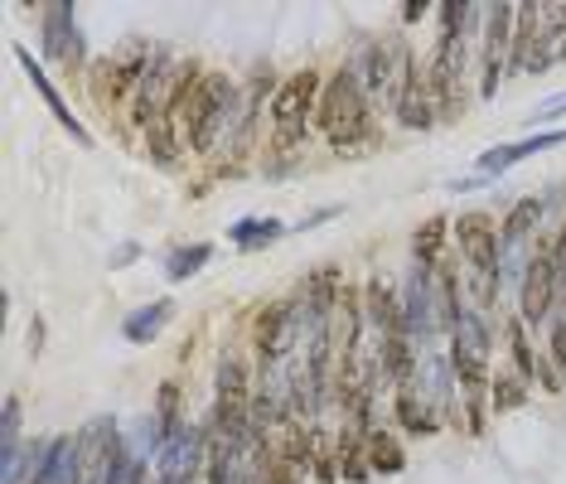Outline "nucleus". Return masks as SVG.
Listing matches in <instances>:
<instances>
[{"label": "nucleus", "mask_w": 566, "mask_h": 484, "mask_svg": "<svg viewBox=\"0 0 566 484\" xmlns=\"http://www.w3.org/2000/svg\"><path fill=\"white\" fill-rule=\"evenodd\" d=\"M315 127L335 151H353V145L368 141L373 131V102H368L359 73L344 64L335 78H325V92H319V112H315Z\"/></svg>", "instance_id": "f257e3e1"}, {"label": "nucleus", "mask_w": 566, "mask_h": 484, "mask_svg": "<svg viewBox=\"0 0 566 484\" xmlns=\"http://www.w3.org/2000/svg\"><path fill=\"white\" fill-rule=\"evenodd\" d=\"M238 117H242V88L228 73H208L199 97H194V107H189V121H184L194 155L228 151V136H232V127H238Z\"/></svg>", "instance_id": "f03ea898"}, {"label": "nucleus", "mask_w": 566, "mask_h": 484, "mask_svg": "<svg viewBox=\"0 0 566 484\" xmlns=\"http://www.w3.org/2000/svg\"><path fill=\"white\" fill-rule=\"evenodd\" d=\"M319 92H325V78L315 68H301L276 82V92H272V151L276 155H291L305 145L311 117L319 112Z\"/></svg>", "instance_id": "7ed1b4c3"}, {"label": "nucleus", "mask_w": 566, "mask_h": 484, "mask_svg": "<svg viewBox=\"0 0 566 484\" xmlns=\"http://www.w3.org/2000/svg\"><path fill=\"white\" fill-rule=\"evenodd\" d=\"M450 238L460 248L465 266H470V286L479 306H494L499 296V223L485 209H470L450 223Z\"/></svg>", "instance_id": "20e7f679"}, {"label": "nucleus", "mask_w": 566, "mask_h": 484, "mask_svg": "<svg viewBox=\"0 0 566 484\" xmlns=\"http://www.w3.org/2000/svg\"><path fill=\"white\" fill-rule=\"evenodd\" d=\"M131 446L117 431V421L97 417L88 421V431L78 436V484H117L131 470Z\"/></svg>", "instance_id": "39448f33"}, {"label": "nucleus", "mask_w": 566, "mask_h": 484, "mask_svg": "<svg viewBox=\"0 0 566 484\" xmlns=\"http://www.w3.org/2000/svg\"><path fill=\"white\" fill-rule=\"evenodd\" d=\"M402 324H407V339L416 344V354L436 349V339L446 334L440 306H436V266H422V262L407 266V282H402Z\"/></svg>", "instance_id": "423d86ee"}, {"label": "nucleus", "mask_w": 566, "mask_h": 484, "mask_svg": "<svg viewBox=\"0 0 566 484\" xmlns=\"http://www.w3.org/2000/svg\"><path fill=\"white\" fill-rule=\"evenodd\" d=\"M513 30H519V6H485V24H479V97L485 102L499 92V78L509 73Z\"/></svg>", "instance_id": "0eeeda50"}, {"label": "nucleus", "mask_w": 566, "mask_h": 484, "mask_svg": "<svg viewBox=\"0 0 566 484\" xmlns=\"http://www.w3.org/2000/svg\"><path fill=\"white\" fill-rule=\"evenodd\" d=\"M392 117L402 121L407 131H431L440 121L436 97H431L426 73L416 68L412 54H402V73H398V92H392Z\"/></svg>", "instance_id": "6e6552de"}, {"label": "nucleus", "mask_w": 566, "mask_h": 484, "mask_svg": "<svg viewBox=\"0 0 566 484\" xmlns=\"http://www.w3.org/2000/svg\"><path fill=\"white\" fill-rule=\"evenodd\" d=\"M402 54L407 48L402 44H388V40H368L359 44V54H353V73H359V82H363V92H368V102H392V92H398V73H402Z\"/></svg>", "instance_id": "1a4fd4ad"}, {"label": "nucleus", "mask_w": 566, "mask_h": 484, "mask_svg": "<svg viewBox=\"0 0 566 484\" xmlns=\"http://www.w3.org/2000/svg\"><path fill=\"white\" fill-rule=\"evenodd\" d=\"M557 306H562L557 266H552L547 248H537V252H533V262H527L523 286H519V320H523V324H547Z\"/></svg>", "instance_id": "9d476101"}, {"label": "nucleus", "mask_w": 566, "mask_h": 484, "mask_svg": "<svg viewBox=\"0 0 566 484\" xmlns=\"http://www.w3.org/2000/svg\"><path fill=\"white\" fill-rule=\"evenodd\" d=\"M175 54L170 48H155V58H151V68H145V78H141V88L137 97H131V127H141V131H151V121L165 117V107H170V92H175Z\"/></svg>", "instance_id": "9b49d317"}, {"label": "nucleus", "mask_w": 566, "mask_h": 484, "mask_svg": "<svg viewBox=\"0 0 566 484\" xmlns=\"http://www.w3.org/2000/svg\"><path fill=\"white\" fill-rule=\"evenodd\" d=\"M151 48L145 44H131L121 58H102V64H92V88H97V102H127V97H137L145 68H151Z\"/></svg>", "instance_id": "f8f14e48"}, {"label": "nucleus", "mask_w": 566, "mask_h": 484, "mask_svg": "<svg viewBox=\"0 0 566 484\" xmlns=\"http://www.w3.org/2000/svg\"><path fill=\"white\" fill-rule=\"evenodd\" d=\"M44 54L64 58V64H83V30L73 6H48L44 10Z\"/></svg>", "instance_id": "ddd939ff"}, {"label": "nucleus", "mask_w": 566, "mask_h": 484, "mask_svg": "<svg viewBox=\"0 0 566 484\" xmlns=\"http://www.w3.org/2000/svg\"><path fill=\"white\" fill-rule=\"evenodd\" d=\"M15 58H20V68H24V73H30L34 92H40V97H44V102H48V112H54V117H58V127H64V131H68V136H73V141H78V145H92V136H88V127H83V121H78V117H73V112H68L64 92H58V88H54V82H48V73H44L40 64H34V54H30V48H24V44H15Z\"/></svg>", "instance_id": "4468645a"}, {"label": "nucleus", "mask_w": 566, "mask_h": 484, "mask_svg": "<svg viewBox=\"0 0 566 484\" xmlns=\"http://www.w3.org/2000/svg\"><path fill=\"white\" fill-rule=\"evenodd\" d=\"M552 145H566V131H543V136H527V141H513V145H494V151L479 155V175H503V169H513L519 161L537 151H552Z\"/></svg>", "instance_id": "2eb2a0df"}, {"label": "nucleus", "mask_w": 566, "mask_h": 484, "mask_svg": "<svg viewBox=\"0 0 566 484\" xmlns=\"http://www.w3.org/2000/svg\"><path fill=\"white\" fill-rule=\"evenodd\" d=\"M392 417H398V427L407 431V436H436V431H440V421H446L436 407L426 403L422 393H416L412 383L392 393Z\"/></svg>", "instance_id": "dca6fc26"}, {"label": "nucleus", "mask_w": 566, "mask_h": 484, "mask_svg": "<svg viewBox=\"0 0 566 484\" xmlns=\"http://www.w3.org/2000/svg\"><path fill=\"white\" fill-rule=\"evenodd\" d=\"M24 484H78V441L73 436H54L44 460L34 465V475Z\"/></svg>", "instance_id": "f3484780"}, {"label": "nucleus", "mask_w": 566, "mask_h": 484, "mask_svg": "<svg viewBox=\"0 0 566 484\" xmlns=\"http://www.w3.org/2000/svg\"><path fill=\"white\" fill-rule=\"evenodd\" d=\"M543 213H547V199H537V194L519 199L509 213H503L499 242L503 248H533V233H537V223H543Z\"/></svg>", "instance_id": "a211bd4d"}, {"label": "nucleus", "mask_w": 566, "mask_h": 484, "mask_svg": "<svg viewBox=\"0 0 566 484\" xmlns=\"http://www.w3.org/2000/svg\"><path fill=\"white\" fill-rule=\"evenodd\" d=\"M175 320V300L170 296H160V300H151V306H141L137 315H127V324H121V334L131 339V344H151V339L165 330V324Z\"/></svg>", "instance_id": "6ab92c4d"}, {"label": "nucleus", "mask_w": 566, "mask_h": 484, "mask_svg": "<svg viewBox=\"0 0 566 484\" xmlns=\"http://www.w3.org/2000/svg\"><path fill=\"white\" fill-rule=\"evenodd\" d=\"M179 121H170V117H160L151 121V131H145V155L160 165V169H175L179 165V155H184V141H179Z\"/></svg>", "instance_id": "aec40b11"}, {"label": "nucleus", "mask_w": 566, "mask_h": 484, "mask_svg": "<svg viewBox=\"0 0 566 484\" xmlns=\"http://www.w3.org/2000/svg\"><path fill=\"white\" fill-rule=\"evenodd\" d=\"M363 455H368V470H373V475H398V470L407 465V455H402L398 436H392V431H378V427L363 436Z\"/></svg>", "instance_id": "412c9836"}, {"label": "nucleus", "mask_w": 566, "mask_h": 484, "mask_svg": "<svg viewBox=\"0 0 566 484\" xmlns=\"http://www.w3.org/2000/svg\"><path fill=\"white\" fill-rule=\"evenodd\" d=\"M228 238L238 242L242 252H257V248H266V242L286 238V223H281V218H238V223L228 228Z\"/></svg>", "instance_id": "4be33fe9"}, {"label": "nucleus", "mask_w": 566, "mask_h": 484, "mask_svg": "<svg viewBox=\"0 0 566 484\" xmlns=\"http://www.w3.org/2000/svg\"><path fill=\"white\" fill-rule=\"evenodd\" d=\"M523 403H527V378L519 369H499L494 383H489V407H494V411H513Z\"/></svg>", "instance_id": "5701e85b"}, {"label": "nucleus", "mask_w": 566, "mask_h": 484, "mask_svg": "<svg viewBox=\"0 0 566 484\" xmlns=\"http://www.w3.org/2000/svg\"><path fill=\"white\" fill-rule=\"evenodd\" d=\"M208 262H214V248H208V242H194V248H175V252L165 257V276H170V282H189V276H199Z\"/></svg>", "instance_id": "b1692460"}, {"label": "nucleus", "mask_w": 566, "mask_h": 484, "mask_svg": "<svg viewBox=\"0 0 566 484\" xmlns=\"http://www.w3.org/2000/svg\"><path fill=\"white\" fill-rule=\"evenodd\" d=\"M446 218H426V223L422 228H416V242H412V248H416V262H422V266H440V248H446Z\"/></svg>", "instance_id": "393cba45"}, {"label": "nucleus", "mask_w": 566, "mask_h": 484, "mask_svg": "<svg viewBox=\"0 0 566 484\" xmlns=\"http://www.w3.org/2000/svg\"><path fill=\"white\" fill-rule=\"evenodd\" d=\"M509 344H513V369H519L527 383H537V359H533V349H527V324L523 320L509 324Z\"/></svg>", "instance_id": "a878e982"}, {"label": "nucleus", "mask_w": 566, "mask_h": 484, "mask_svg": "<svg viewBox=\"0 0 566 484\" xmlns=\"http://www.w3.org/2000/svg\"><path fill=\"white\" fill-rule=\"evenodd\" d=\"M547 354H552V363L566 373V300L557 310H552V320H547Z\"/></svg>", "instance_id": "bb28decb"}, {"label": "nucleus", "mask_w": 566, "mask_h": 484, "mask_svg": "<svg viewBox=\"0 0 566 484\" xmlns=\"http://www.w3.org/2000/svg\"><path fill=\"white\" fill-rule=\"evenodd\" d=\"M566 112V92H557V97H547V102H537V112L527 117L533 127H543V121H552V117H562Z\"/></svg>", "instance_id": "cd10ccee"}, {"label": "nucleus", "mask_w": 566, "mask_h": 484, "mask_svg": "<svg viewBox=\"0 0 566 484\" xmlns=\"http://www.w3.org/2000/svg\"><path fill=\"white\" fill-rule=\"evenodd\" d=\"M137 252H141V248H137V242H127V248H121V252H117V257H112V266H127V262H137Z\"/></svg>", "instance_id": "c85d7f7f"}]
</instances>
